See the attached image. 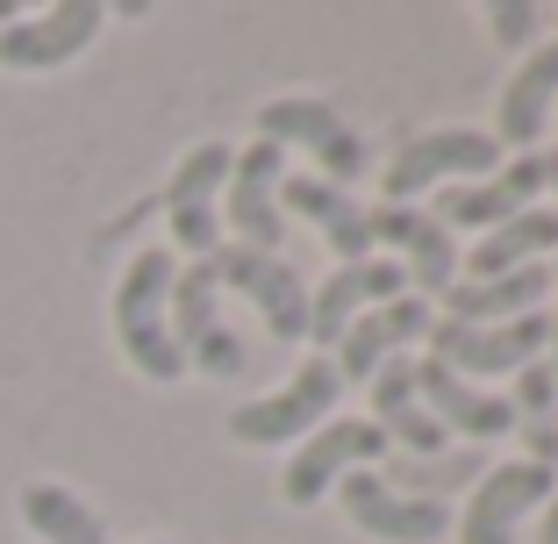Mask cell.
<instances>
[{
  "instance_id": "6da1fadb",
  "label": "cell",
  "mask_w": 558,
  "mask_h": 544,
  "mask_svg": "<svg viewBox=\"0 0 558 544\" xmlns=\"http://www.w3.org/2000/svg\"><path fill=\"white\" fill-rule=\"evenodd\" d=\"M172 280H180L172 251L150 244V251L130 258V273H122V287H116V344H122V359L144 379H158V387H180L186 379V359H180V344H172Z\"/></svg>"
},
{
  "instance_id": "7a4b0ae2",
  "label": "cell",
  "mask_w": 558,
  "mask_h": 544,
  "mask_svg": "<svg viewBox=\"0 0 558 544\" xmlns=\"http://www.w3.org/2000/svg\"><path fill=\"white\" fill-rule=\"evenodd\" d=\"M501 172V144L480 130H429V136H409V144L387 158L379 172V194L387 208H409L415 194H444V186H473V180H494Z\"/></svg>"
},
{
  "instance_id": "3957f363",
  "label": "cell",
  "mask_w": 558,
  "mask_h": 544,
  "mask_svg": "<svg viewBox=\"0 0 558 544\" xmlns=\"http://www.w3.org/2000/svg\"><path fill=\"white\" fill-rule=\"evenodd\" d=\"M258 136L265 144H279V150H308L315 158V180H329V186H359L365 180V144H359V130H351L329 100H315V94H279V100H265L258 108Z\"/></svg>"
},
{
  "instance_id": "277c9868",
  "label": "cell",
  "mask_w": 558,
  "mask_h": 544,
  "mask_svg": "<svg viewBox=\"0 0 558 544\" xmlns=\"http://www.w3.org/2000/svg\"><path fill=\"white\" fill-rule=\"evenodd\" d=\"M337 395H344L337 359H329V351H308V359L294 365V379H287V387H272V395L230 409V437H236V445H251V451L287 445V437H308L315 423H329Z\"/></svg>"
},
{
  "instance_id": "5b68a950",
  "label": "cell",
  "mask_w": 558,
  "mask_h": 544,
  "mask_svg": "<svg viewBox=\"0 0 558 544\" xmlns=\"http://www.w3.org/2000/svg\"><path fill=\"white\" fill-rule=\"evenodd\" d=\"M379 459H387V437H379L373 415H329V423H315L301 437L294 459H287L279 495H287V509H315L344 473H373Z\"/></svg>"
},
{
  "instance_id": "8992f818",
  "label": "cell",
  "mask_w": 558,
  "mask_h": 544,
  "mask_svg": "<svg viewBox=\"0 0 558 544\" xmlns=\"http://www.w3.org/2000/svg\"><path fill=\"white\" fill-rule=\"evenodd\" d=\"M215 273V287H236L251 309L265 315V330L279 344H308V280L279 251H251V244H222L215 258H201Z\"/></svg>"
},
{
  "instance_id": "52a82bcc",
  "label": "cell",
  "mask_w": 558,
  "mask_h": 544,
  "mask_svg": "<svg viewBox=\"0 0 558 544\" xmlns=\"http://www.w3.org/2000/svg\"><path fill=\"white\" fill-rule=\"evenodd\" d=\"M429 359L451 365L459 379L473 373H523V365L544 359V344H551V323L544 315H515V323H451V315H437L429 323Z\"/></svg>"
},
{
  "instance_id": "ba28073f",
  "label": "cell",
  "mask_w": 558,
  "mask_h": 544,
  "mask_svg": "<svg viewBox=\"0 0 558 544\" xmlns=\"http://www.w3.org/2000/svg\"><path fill=\"white\" fill-rule=\"evenodd\" d=\"M337 509H344L351 530H365L373 544H437L459 516L444 509L437 495H409V487H387L379 473H344L337 487Z\"/></svg>"
},
{
  "instance_id": "9c48e42d",
  "label": "cell",
  "mask_w": 558,
  "mask_h": 544,
  "mask_svg": "<svg viewBox=\"0 0 558 544\" xmlns=\"http://www.w3.org/2000/svg\"><path fill=\"white\" fill-rule=\"evenodd\" d=\"M236 150L230 144H194L180 158V172L165 180V222H172V244L186 258H215L222 251V186H230Z\"/></svg>"
},
{
  "instance_id": "30bf717a",
  "label": "cell",
  "mask_w": 558,
  "mask_h": 544,
  "mask_svg": "<svg viewBox=\"0 0 558 544\" xmlns=\"http://www.w3.org/2000/svg\"><path fill=\"white\" fill-rule=\"evenodd\" d=\"M215 273L208 265H180V280H172V344H180L186 365H201L208 379H236L244 373V344L230 337V323H222V309H215Z\"/></svg>"
},
{
  "instance_id": "8fae6325",
  "label": "cell",
  "mask_w": 558,
  "mask_h": 544,
  "mask_svg": "<svg viewBox=\"0 0 558 544\" xmlns=\"http://www.w3.org/2000/svg\"><path fill=\"white\" fill-rule=\"evenodd\" d=\"M401 294H415V287H409V265H395V258L329 265V280L308 294V344H315V351H337V337H344L365 309H379V301H401Z\"/></svg>"
},
{
  "instance_id": "7c38bea8",
  "label": "cell",
  "mask_w": 558,
  "mask_h": 544,
  "mask_svg": "<svg viewBox=\"0 0 558 544\" xmlns=\"http://www.w3.org/2000/svg\"><path fill=\"white\" fill-rule=\"evenodd\" d=\"M100 29H108V8L100 0H65V8H44L29 22H8L0 29V72H58Z\"/></svg>"
},
{
  "instance_id": "4fadbf2b",
  "label": "cell",
  "mask_w": 558,
  "mask_h": 544,
  "mask_svg": "<svg viewBox=\"0 0 558 544\" xmlns=\"http://www.w3.org/2000/svg\"><path fill=\"white\" fill-rule=\"evenodd\" d=\"M279 180H287V150L279 144H251V150H236V166H230V186H222V215H230V230H236V244H251V251H279L287 244V215H279Z\"/></svg>"
},
{
  "instance_id": "5bb4252c",
  "label": "cell",
  "mask_w": 558,
  "mask_h": 544,
  "mask_svg": "<svg viewBox=\"0 0 558 544\" xmlns=\"http://www.w3.org/2000/svg\"><path fill=\"white\" fill-rule=\"evenodd\" d=\"M551 487H558V473H544V466H530V459L494 466L473 495H465L459 537L465 544H515V523H523L530 509H544V501H551Z\"/></svg>"
},
{
  "instance_id": "9a60e30c",
  "label": "cell",
  "mask_w": 558,
  "mask_h": 544,
  "mask_svg": "<svg viewBox=\"0 0 558 544\" xmlns=\"http://www.w3.org/2000/svg\"><path fill=\"white\" fill-rule=\"evenodd\" d=\"M544 194V150H515L509 166L494 172V180H473V186H444L437 194V222L444 230H501L530 201Z\"/></svg>"
},
{
  "instance_id": "2e32d148",
  "label": "cell",
  "mask_w": 558,
  "mask_h": 544,
  "mask_svg": "<svg viewBox=\"0 0 558 544\" xmlns=\"http://www.w3.org/2000/svg\"><path fill=\"white\" fill-rule=\"evenodd\" d=\"M415 395H423V409L444 423V437H515V423H523L501 395L459 379L437 359H415Z\"/></svg>"
},
{
  "instance_id": "e0dca14e",
  "label": "cell",
  "mask_w": 558,
  "mask_h": 544,
  "mask_svg": "<svg viewBox=\"0 0 558 544\" xmlns=\"http://www.w3.org/2000/svg\"><path fill=\"white\" fill-rule=\"evenodd\" d=\"M429 330V301L423 294H401V301H379V309H365L359 323H351L344 337H337V373H344V387L351 379H373L387 359H401V344H415V337Z\"/></svg>"
},
{
  "instance_id": "ac0fdd59",
  "label": "cell",
  "mask_w": 558,
  "mask_h": 544,
  "mask_svg": "<svg viewBox=\"0 0 558 544\" xmlns=\"http://www.w3.org/2000/svg\"><path fill=\"white\" fill-rule=\"evenodd\" d=\"M551 100H558V36L530 50L523 72L501 86V108H494V144H501V150H537Z\"/></svg>"
},
{
  "instance_id": "d6986e66",
  "label": "cell",
  "mask_w": 558,
  "mask_h": 544,
  "mask_svg": "<svg viewBox=\"0 0 558 544\" xmlns=\"http://www.w3.org/2000/svg\"><path fill=\"white\" fill-rule=\"evenodd\" d=\"M365 387H373V423H379L387 445H409V451H423V459L451 445L444 423L423 409V395H415V359H387Z\"/></svg>"
},
{
  "instance_id": "ffe728a7",
  "label": "cell",
  "mask_w": 558,
  "mask_h": 544,
  "mask_svg": "<svg viewBox=\"0 0 558 544\" xmlns=\"http://www.w3.org/2000/svg\"><path fill=\"white\" fill-rule=\"evenodd\" d=\"M544 287H551V265H523L501 280H459L444 294V315L451 323H515V315H537Z\"/></svg>"
},
{
  "instance_id": "44dd1931",
  "label": "cell",
  "mask_w": 558,
  "mask_h": 544,
  "mask_svg": "<svg viewBox=\"0 0 558 544\" xmlns=\"http://www.w3.org/2000/svg\"><path fill=\"white\" fill-rule=\"evenodd\" d=\"M544 251H558V208H523L515 222H501V230H487L473 244V280H501V273H523V265H544Z\"/></svg>"
},
{
  "instance_id": "7402d4cb",
  "label": "cell",
  "mask_w": 558,
  "mask_h": 544,
  "mask_svg": "<svg viewBox=\"0 0 558 544\" xmlns=\"http://www.w3.org/2000/svg\"><path fill=\"white\" fill-rule=\"evenodd\" d=\"M15 509L44 544H108L100 509L86 495H72V487H58V480H29V487L15 495Z\"/></svg>"
},
{
  "instance_id": "603a6c76",
  "label": "cell",
  "mask_w": 558,
  "mask_h": 544,
  "mask_svg": "<svg viewBox=\"0 0 558 544\" xmlns=\"http://www.w3.org/2000/svg\"><path fill=\"white\" fill-rule=\"evenodd\" d=\"M487 36L509 50H537L544 36V8H530V0H487Z\"/></svg>"
},
{
  "instance_id": "cb8c5ba5",
  "label": "cell",
  "mask_w": 558,
  "mask_h": 544,
  "mask_svg": "<svg viewBox=\"0 0 558 544\" xmlns=\"http://www.w3.org/2000/svg\"><path fill=\"white\" fill-rule=\"evenodd\" d=\"M551 401H558V373H551V365H523V373H515V401H509V409L515 415H530V423H544V415H551Z\"/></svg>"
},
{
  "instance_id": "d4e9b609",
  "label": "cell",
  "mask_w": 558,
  "mask_h": 544,
  "mask_svg": "<svg viewBox=\"0 0 558 544\" xmlns=\"http://www.w3.org/2000/svg\"><path fill=\"white\" fill-rule=\"evenodd\" d=\"M523 445H530V466L558 473V423L551 415H544V423H523Z\"/></svg>"
},
{
  "instance_id": "484cf974",
  "label": "cell",
  "mask_w": 558,
  "mask_h": 544,
  "mask_svg": "<svg viewBox=\"0 0 558 544\" xmlns=\"http://www.w3.org/2000/svg\"><path fill=\"white\" fill-rule=\"evenodd\" d=\"M537 544H558V487H551V501H544V537Z\"/></svg>"
},
{
  "instance_id": "4316f807",
  "label": "cell",
  "mask_w": 558,
  "mask_h": 544,
  "mask_svg": "<svg viewBox=\"0 0 558 544\" xmlns=\"http://www.w3.org/2000/svg\"><path fill=\"white\" fill-rule=\"evenodd\" d=\"M544 186H558V150H544ZM558 273V265H551Z\"/></svg>"
},
{
  "instance_id": "83f0119b",
  "label": "cell",
  "mask_w": 558,
  "mask_h": 544,
  "mask_svg": "<svg viewBox=\"0 0 558 544\" xmlns=\"http://www.w3.org/2000/svg\"><path fill=\"white\" fill-rule=\"evenodd\" d=\"M8 22H22V8H15V0H0V29H8Z\"/></svg>"
},
{
  "instance_id": "f1b7e54d",
  "label": "cell",
  "mask_w": 558,
  "mask_h": 544,
  "mask_svg": "<svg viewBox=\"0 0 558 544\" xmlns=\"http://www.w3.org/2000/svg\"><path fill=\"white\" fill-rule=\"evenodd\" d=\"M551 373H558V315H551Z\"/></svg>"
},
{
  "instance_id": "f546056e",
  "label": "cell",
  "mask_w": 558,
  "mask_h": 544,
  "mask_svg": "<svg viewBox=\"0 0 558 544\" xmlns=\"http://www.w3.org/2000/svg\"><path fill=\"white\" fill-rule=\"evenodd\" d=\"M150 544H165V537H150Z\"/></svg>"
}]
</instances>
